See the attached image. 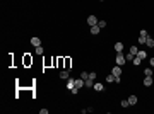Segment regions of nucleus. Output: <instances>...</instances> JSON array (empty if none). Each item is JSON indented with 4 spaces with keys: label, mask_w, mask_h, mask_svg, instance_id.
Masks as SVG:
<instances>
[{
    "label": "nucleus",
    "mask_w": 154,
    "mask_h": 114,
    "mask_svg": "<svg viewBox=\"0 0 154 114\" xmlns=\"http://www.w3.org/2000/svg\"><path fill=\"white\" fill-rule=\"evenodd\" d=\"M74 87H75V78H68V80H67V89H68V90H72Z\"/></svg>",
    "instance_id": "nucleus-9"
},
{
    "label": "nucleus",
    "mask_w": 154,
    "mask_h": 114,
    "mask_svg": "<svg viewBox=\"0 0 154 114\" xmlns=\"http://www.w3.org/2000/svg\"><path fill=\"white\" fill-rule=\"evenodd\" d=\"M152 72H154V67H152Z\"/></svg>",
    "instance_id": "nucleus-33"
},
{
    "label": "nucleus",
    "mask_w": 154,
    "mask_h": 114,
    "mask_svg": "<svg viewBox=\"0 0 154 114\" xmlns=\"http://www.w3.org/2000/svg\"><path fill=\"white\" fill-rule=\"evenodd\" d=\"M140 61H142V60H140V58H139V56H135L134 60H132V63H134L135 67H139V65H140Z\"/></svg>",
    "instance_id": "nucleus-20"
},
{
    "label": "nucleus",
    "mask_w": 154,
    "mask_h": 114,
    "mask_svg": "<svg viewBox=\"0 0 154 114\" xmlns=\"http://www.w3.org/2000/svg\"><path fill=\"white\" fill-rule=\"evenodd\" d=\"M84 82H86V80H84V78H81V77L75 78V87H77V89H82V87H84Z\"/></svg>",
    "instance_id": "nucleus-10"
},
{
    "label": "nucleus",
    "mask_w": 154,
    "mask_h": 114,
    "mask_svg": "<svg viewBox=\"0 0 154 114\" xmlns=\"http://www.w3.org/2000/svg\"><path fill=\"white\" fill-rule=\"evenodd\" d=\"M89 78H91V80H96V73H94V72H91V73H89Z\"/></svg>",
    "instance_id": "nucleus-27"
},
{
    "label": "nucleus",
    "mask_w": 154,
    "mask_h": 114,
    "mask_svg": "<svg viewBox=\"0 0 154 114\" xmlns=\"http://www.w3.org/2000/svg\"><path fill=\"white\" fill-rule=\"evenodd\" d=\"M115 51L116 53H122V51H123V43H122V41H118V43H115Z\"/></svg>",
    "instance_id": "nucleus-8"
},
{
    "label": "nucleus",
    "mask_w": 154,
    "mask_h": 114,
    "mask_svg": "<svg viewBox=\"0 0 154 114\" xmlns=\"http://www.w3.org/2000/svg\"><path fill=\"white\" fill-rule=\"evenodd\" d=\"M111 73H113L115 77L122 75V67H120V65H116V67H113V68H111Z\"/></svg>",
    "instance_id": "nucleus-6"
},
{
    "label": "nucleus",
    "mask_w": 154,
    "mask_h": 114,
    "mask_svg": "<svg viewBox=\"0 0 154 114\" xmlns=\"http://www.w3.org/2000/svg\"><path fill=\"white\" fill-rule=\"evenodd\" d=\"M106 82H108V84H115V75H113V73L108 75V77H106Z\"/></svg>",
    "instance_id": "nucleus-19"
},
{
    "label": "nucleus",
    "mask_w": 154,
    "mask_h": 114,
    "mask_svg": "<svg viewBox=\"0 0 154 114\" xmlns=\"http://www.w3.org/2000/svg\"><path fill=\"white\" fill-rule=\"evenodd\" d=\"M93 85H94V80H91V78H86V82H84V87H87V89H93Z\"/></svg>",
    "instance_id": "nucleus-13"
},
{
    "label": "nucleus",
    "mask_w": 154,
    "mask_h": 114,
    "mask_svg": "<svg viewBox=\"0 0 154 114\" xmlns=\"http://www.w3.org/2000/svg\"><path fill=\"white\" fill-rule=\"evenodd\" d=\"M93 89H94L96 92H103V90H105V85H103V84H99V82H94Z\"/></svg>",
    "instance_id": "nucleus-7"
},
{
    "label": "nucleus",
    "mask_w": 154,
    "mask_h": 114,
    "mask_svg": "<svg viewBox=\"0 0 154 114\" xmlns=\"http://www.w3.org/2000/svg\"><path fill=\"white\" fill-rule=\"evenodd\" d=\"M63 63H65V68H67V70H72V68H70V58H65Z\"/></svg>",
    "instance_id": "nucleus-22"
},
{
    "label": "nucleus",
    "mask_w": 154,
    "mask_h": 114,
    "mask_svg": "<svg viewBox=\"0 0 154 114\" xmlns=\"http://www.w3.org/2000/svg\"><path fill=\"white\" fill-rule=\"evenodd\" d=\"M39 114H48V109H39Z\"/></svg>",
    "instance_id": "nucleus-29"
},
{
    "label": "nucleus",
    "mask_w": 154,
    "mask_h": 114,
    "mask_svg": "<svg viewBox=\"0 0 154 114\" xmlns=\"http://www.w3.org/2000/svg\"><path fill=\"white\" fill-rule=\"evenodd\" d=\"M149 63H151V67H154V56L151 58V60H149Z\"/></svg>",
    "instance_id": "nucleus-31"
},
{
    "label": "nucleus",
    "mask_w": 154,
    "mask_h": 114,
    "mask_svg": "<svg viewBox=\"0 0 154 114\" xmlns=\"http://www.w3.org/2000/svg\"><path fill=\"white\" fill-rule=\"evenodd\" d=\"M122 82V75H118V77H115V84H120Z\"/></svg>",
    "instance_id": "nucleus-28"
},
{
    "label": "nucleus",
    "mask_w": 154,
    "mask_h": 114,
    "mask_svg": "<svg viewBox=\"0 0 154 114\" xmlns=\"http://www.w3.org/2000/svg\"><path fill=\"white\" fill-rule=\"evenodd\" d=\"M152 75H154L152 68H145V70H144V77H152Z\"/></svg>",
    "instance_id": "nucleus-16"
},
{
    "label": "nucleus",
    "mask_w": 154,
    "mask_h": 114,
    "mask_svg": "<svg viewBox=\"0 0 154 114\" xmlns=\"http://www.w3.org/2000/svg\"><path fill=\"white\" fill-rule=\"evenodd\" d=\"M154 84V77H144V85L145 87H151Z\"/></svg>",
    "instance_id": "nucleus-5"
},
{
    "label": "nucleus",
    "mask_w": 154,
    "mask_h": 114,
    "mask_svg": "<svg viewBox=\"0 0 154 114\" xmlns=\"http://www.w3.org/2000/svg\"><path fill=\"white\" fill-rule=\"evenodd\" d=\"M147 38H149L147 31H145V29H142V31H140V34H139V43H140V44H145Z\"/></svg>",
    "instance_id": "nucleus-2"
},
{
    "label": "nucleus",
    "mask_w": 154,
    "mask_h": 114,
    "mask_svg": "<svg viewBox=\"0 0 154 114\" xmlns=\"http://www.w3.org/2000/svg\"><path fill=\"white\" fill-rule=\"evenodd\" d=\"M134 55H132V53H128V55H125V60H127V61H132V60H134Z\"/></svg>",
    "instance_id": "nucleus-23"
},
{
    "label": "nucleus",
    "mask_w": 154,
    "mask_h": 114,
    "mask_svg": "<svg viewBox=\"0 0 154 114\" xmlns=\"http://www.w3.org/2000/svg\"><path fill=\"white\" fill-rule=\"evenodd\" d=\"M99 2H105V0H99Z\"/></svg>",
    "instance_id": "nucleus-32"
},
{
    "label": "nucleus",
    "mask_w": 154,
    "mask_h": 114,
    "mask_svg": "<svg viewBox=\"0 0 154 114\" xmlns=\"http://www.w3.org/2000/svg\"><path fill=\"white\" fill-rule=\"evenodd\" d=\"M99 31H101V27H99V26H91V34H93V36H96V34H99Z\"/></svg>",
    "instance_id": "nucleus-12"
},
{
    "label": "nucleus",
    "mask_w": 154,
    "mask_h": 114,
    "mask_svg": "<svg viewBox=\"0 0 154 114\" xmlns=\"http://www.w3.org/2000/svg\"><path fill=\"white\" fill-rule=\"evenodd\" d=\"M122 107H130V104H128V99L122 101Z\"/></svg>",
    "instance_id": "nucleus-24"
},
{
    "label": "nucleus",
    "mask_w": 154,
    "mask_h": 114,
    "mask_svg": "<svg viewBox=\"0 0 154 114\" xmlns=\"http://www.w3.org/2000/svg\"><path fill=\"white\" fill-rule=\"evenodd\" d=\"M24 61H26V65H29V63H31L33 60H31V58H29V56H26V60H24Z\"/></svg>",
    "instance_id": "nucleus-30"
},
{
    "label": "nucleus",
    "mask_w": 154,
    "mask_h": 114,
    "mask_svg": "<svg viewBox=\"0 0 154 114\" xmlns=\"http://www.w3.org/2000/svg\"><path fill=\"white\" fill-rule=\"evenodd\" d=\"M128 104H130V106L137 104V95H130V97H128Z\"/></svg>",
    "instance_id": "nucleus-14"
},
{
    "label": "nucleus",
    "mask_w": 154,
    "mask_h": 114,
    "mask_svg": "<svg viewBox=\"0 0 154 114\" xmlns=\"http://www.w3.org/2000/svg\"><path fill=\"white\" fill-rule=\"evenodd\" d=\"M87 24H89V26H96L98 22H99V20H98V17L96 15H94V14H91V15H89V17H87V20H86Z\"/></svg>",
    "instance_id": "nucleus-3"
},
{
    "label": "nucleus",
    "mask_w": 154,
    "mask_h": 114,
    "mask_svg": "<svg viewBox=\"0 0 154 114\" xmlns=\"http://www.w3.org/2000/svg\"><path fill=\"white\" fill-rule=\"evenodd\" d=\"M98 26H99L101 29H103V27H106V20H99V22H98Z\"/></svg>",
    "instance_id": "nucleus-25"
},
{
    "label": "nucleus",
    "mask_w": 154,
    "mask_h": 114,
    "mask_svg": "<svg viewBox=\"0 0 154 114\" xmlns=\"http://www.w3.org/2000/svg\"><path fill=\"white\" fill-rule=\"evenodd\" d=\"M31 44H33L34 48H36V46H41V39L36 38V36H34V38H31Z\"/></svg>",
    "instance_id": "nucleus-11"
},
{
    "label": "nucleus",
    "mask_w": 154,
    "mask_h": 114,
    "mask_svg": "<svg viewBox=\"0 0 154 114\" xmlns=\"http://www.w3.org/2000/svg\"><path fill=\"white\" fill-rule=\"evenodd\" d=\"M145 44H147L149 48H154V38H151V36H149V38H147V41H145Z\"/></svg>",
    "instance_id": "nucleus-17"
},
{
    "label": "nucleus",
    "mask_w": 154,
    "mask_h": 114,
    "mask_svg": "<svg viewBox=\"0 0 154 114\" xmlns=\"http://www.w3.org/2000/svg\"><path fill=\"white\" fill-rule=\"evenodd\" d=\"M81 78H84V80L89 78V73H87V72H82V73H81Z\"/></svg>",
    "instance_id": "nucleus-26"
},
{
    "label": "nucleus",
    "mask_w": 154,
    "mask_h": 114,
    "mask_svg": "<svg viewBox=\"0 0 154 114\" xmlns=\"http://www.w3.org/2000/svg\"><path fill=\"white\" fill-rule=\"evenodd\" d=\"M137 56L140 58V60H145V58H147V53H145V51H142V49H140V51L137 53Z\"/></svg>",
    "instance_id": "nucleus-18"
},
{
    "label": "nucleus",
    "mask_w": 154,
    "mask_h": 114,
    "mask_svg": "<svg viewBox=\"0 0 154 114\" xmlns=\"http://www.w3.org/2000/svg\"><path fill=\"white\" fill-rule=\"evenodd\" d=\"M128 53H132L134 56H137V53H139V48H137V46H130V49H128Z\"/></svg>",
    "instance_id": "nucleus-15"
},
{
    "label": "nucleus",
    "mask_w": 154,
    "mask_h": 114,
    "mask_svg": "<svg viewBox=\"0 0 154 114\" xmlns=\"http://www.w3.org/2000/svg\"><path fill=\"white\" fill-rule=\"evenodd\" d=\"M58 77L63 78V80H68V78H70V70H62V72L58 73Z\"/></svg>",
    "instance_id": "nucleus-4"
},
{
    "label": "nucleus",
    "mask_w": 154,
    "mask_h": 114,
    "mask_svg": "<svg viewBox=\"0 0 154 114\" xmlns=\"http://www.w3.org/2000/svg\"><path fill=\"white\" fill-rule=\"evenodd\" d=\"M115 61H116V65H120V67H122V65H125V55H123V53H116V56H115Z\"/></svg>",
    "instance_id": "nucleus-1"
},
{
    "label": "nucleus",
    "mask_w": 154,
    "mask_h": 114,
    "mask_svg": "<svg viewBox=\"0 0 154 114\" xmlns=\"http://www.w3.org/2000/svg\"><path fill=\"white\" fill-rule=\"evenodd\" d=\"M43 51H45L43 46H36V49H34V53H36V55H43Z\"/></svg>",
    "instance_id": "nucleus-21"
}]
</instances>
